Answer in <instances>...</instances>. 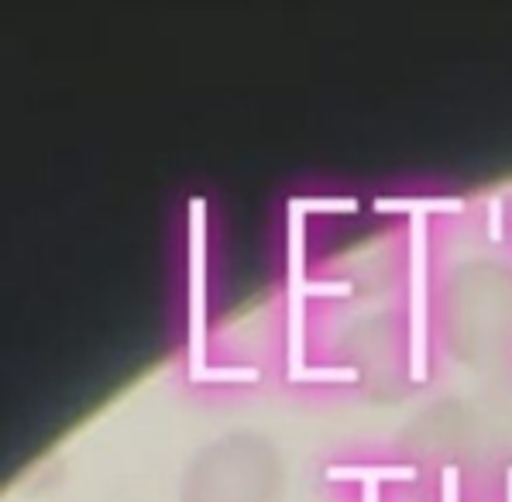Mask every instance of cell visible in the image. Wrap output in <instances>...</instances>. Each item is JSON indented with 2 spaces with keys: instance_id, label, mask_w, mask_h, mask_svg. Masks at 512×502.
<instances>
[{
  "instance_id": "obj_1",
  "label": "cell",
  "mask_w": 512,
  "mask_h": 502,
  "mask_svg": "<svg viewBox=\"0 0 512 502\" xmlns=\"http://www.w3.org/2000/svg\"><path fill=\"white\" fill-rule=\"evenodd\" d=\"M289 468L265 430L231 427L210 437L179 472V502H279Z\"/></svg>"
},
{
  "instance_id": "obj_2",
  "label": "cell",
  "mask_w": 512,
  "mask_h": 502,
  "mask_svg": "<svg viewBox=\"0 0 512 502\" xmlns=\"http://www.w3.org/2000/svg\"><path fill=\"white\" fill-rule=\"evenodd\" d=\"M186 348L189 365L186 375H200L207 368V196H189L186 200Z\"/></svg>"
},
{
  "instance_id": "obj_3",
  "label": "cell",
  "mask_w": 512,
  "mask_h": 502,
  "mask_svg": "<svg viewBox=\"0 0 512 502\" xmlns=\"http://www.w3.org/2000/svg\"><path fill=\"white\" fill-rule=\"evenodd\" d=\"M409 375H430V217H409Z\"/></svg>"
},
{
  "instance_id": "obj_4",
  "label": "cell",
  "mask_w": 512,
  "mask_h": 502,
  "mask_svg": "<svg viewBox=\"0 0 512 502\" xmlns=\"http://www.w3.org/2000/svg\"><path fill=\"white\" fill-rule=\"evenodd\" d=\"M306 210L286 200V375L306 365Z\"/></svg>"
},
{
  "instance_id": "obj_5",
  "label": "cell",
  "mask_w": 512,
  "mask_h": 502,
  "mask_svg": "<svg viewBox=\"0 0 512 502\" xmlns=\"http://www.w3.org/2000/svg\"><path fill=\"white\" fill-rule=\"evenodd\" d=\"M413 465H330L327 478H361V502H382L385 478H413Z\"/></svg>"
},
{
  "instance_id": "obj_6",
  "label": "cell",
  "mask_w": 512,
  "mask_h": 502,
  "mask_svg": "<svg viewBox=\"0 0 512 502\" xmlns=\"http://www.w3.org/2000/svg\"><path fill=\"white\" fill-rule=\"evenodd\" d=\"M375 207L378 210H399V214L413 217V214H437V210H461L464 200L461 196H451V193H444V196H437V193H399V196L378 193Z\"/></svg>"
},
{
  "instance_id": "obj_7",
  "label": "cell",
  "mask_w": 512,
  "mask_h": 502,
  "mask_svg": "<svg viewBox=\"0 0 512 502\" xmlns=\"http://www.w3.org/2000/svg\"><path fill=\"white\" fill-rule=\"evenodd\" d=\"M289 382H358V365H303L299 372L286 375Z\"/></svg>"
},
{
  "instance_id": "obj_8",
  "label": "cell",
  "mask_w": 512,
  "mask_h": 502,
  "mask_svg": "<svg viewBox=\"0 0 512 502\" xmlns=\"http://www.w3.org/2000/svg\"><path fill=\"white\" fill-rule=\"evenodd\" d=\"M258 365H207L200 375H193L189 382H255L258 379Z\"/></svg>"
},
{
  "instance_id": "obj_9",
  "label": "cell",
  "mask_w": 512,
  "mask_h": 502,
  "mask_svg": "<svg viewBox=\"0 0 512 502\" xmlns=\"http://www.w3.org/2000/svg\"><path fill=\"white\" fill-rule=\"evenodd\" d=\"M296 203L303 210H358V196L351 193H334V196H299Z\"/></svg>"
},
{
  "instance_id": "obj_10",
  "label": "cell",
  "mask_w": 512,
  "mask_h": 502,
  "mask_svg": "<svg viewBox=\"0 0 512 502\" xmlns=\"http://www.w3.org/2000/svg\"><path fill=\"white\" fill-rule=\"evenodd\" d=\"M440 502H461V468L458 465L440 468Z\"/></svg>"
},
{
  "instance_id": "obj_11",
  "label": "cell",
  "mask_w": 512,
  "mask_h": 502,
  "mask_svg": "<svg viewBox=\"0 0 512 502\" xmlns=\"http://www.w3.org/2000/svg\"><path fill=\"white\" fill-rule=\"evenodd\" d=\"M306 293H310V296H348L351 282L348 279H310Z\"/></svg>"
},
{
  "instance_id": "obj_12",
  "label": "cell",
  "mask_w": 512,
  "mask_h": 502,
  "mask_svg": "<svg viewBox=\"0 0 512 502\" xmlns=\"http://www.w3.org/2000/svg\"><path fill=\"white\" fill-rule=\"evenodd\" d=\"M488 231H492V238L502 234V196H492V200H488Z\"/></svg>"
},
{
  "instance_id": "obj_13",
  "label": "cell",
  "mask_w": 512,
  "mask_h": 502,
  "mask_svg": "<svg viewBox=\"0 0 512 502\" xmlns=\"http://www.w3.org/2000/svg\"><path fill=\"white\" fill-rule=\"evenodd\" d=\"M506 502H512V465L506 468Z\"/></svg>"
}]
</instances>
